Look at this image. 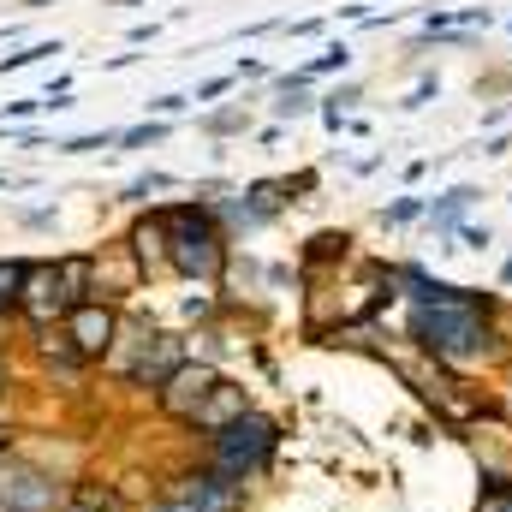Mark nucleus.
<instances>
[{"mask_svg": "<svg viewBox=\"0 0 512 512\" xmlns=\"http://www.w3.org/2000/svg\"><path fill=\"white\" fill-rule=\"evenodd\" d=\"M161 215H167V233H173L167 239V274L215 286L233 262V239L215 221V209L209 203H161Z\"/></svg>", "mask_w": 512, "mask_h": 512, "instance_id": "obj_1", "label": "nucleus"}, {"mask_svg": "<svg viewBox=\"0 0 512 512\" xmlns=\"http://www.w3.org/2000/svg\"><path fill=\"white\" fill-rule=\"evenodd\" d=\"M274 453H280V423L274 417H262V411H245L233 429H221L215 441H203V465L215 471V477H227V483H256L268 465H274Z\"/></svg>", "mask_w": 512, "mask_h": 512, "instance_id": "obj_2", "label": "nucleus"}, {"mask_svg": "<svg viewBox=\"0 0 512 512\" xmlns=\"http://www.w3.org/2000/svg\"><path fill=\"white\" fill-rule=\"evenodd\" d=\"M18 316L30 322V334H48L72 316V298H66V280H60L54 256H30L24 286H18Z\"/></svg>", "mask_w": 512, "mask_h": 512, "instance_id": "obj_3", "label": "nucleus"}, {"mask_svg": "<svg viewBox=\"0 0 512 512\" xmlns=\"http://www.w3.org/2000/svg\"><path fill=\"white\" fill-rule=\"evenodd\" d=\"M0 501L12 512H60V483L42 471V465H30V459H0Z\"/></svg>", "mask_w": 512, "mask_h": 512, "instance_id": "obj_4", "label": "nucleus"}, {"mask_svg": "<svg viewBox=\"0 0 512 512\" xmlns=\"http://www.w3.org/2000/svg\"><path fill=\"white\" fill-rule=\"evenodd\" d=\"M215 382H221V364L185 358V364L167 376V387L155 393V411H161V417H173V423H191V417H197V405L215 393Z\"/></svg>", "mask_w": 512, "mask_h": 512, "instance_id": "obj_5", "label": "nucleus"}, {"mask_svg": "<svg viewBox=\"0 0 512 512\" xmlns=\"http://www.w3.org/2000/svg\"><path fill=\"white\" fill-rule=\"evenodd\" d=\"M185 358H191V334H167V328H155V334L143 340L137 364L126 370V382H131V387H143V393L155 399V393L167 387V376H173Z\"/></svg>", "mask_w": 512, "mask_h": 512, "instance_id": "obj_6", "label": "nucleus"}, {"mask_svg": "<svg viewBox=\"0 0 512 512\" xmlns=\"http://www.w3.org/2000/svg\"><path fill=\"white\" fill-rule=\"evenodd\" d=\"M60 328H66V340H72V352L84 364H102L114 352V340H120V310L114 304H78Z\"/></svg>", "mask_w": 512, "mask_h": 512, "instance_id": "obj_7", "label": "nucleus"}, {"mask_svg": "<svg viewBox=\"0 0 512 512\" xmlns=\"http://www.w3.org/2000/svg\"><path fill=\"white\" fill-rule=\"evenodd\" d=\"M245 411H256V405H251V387L233 382V376H221V382H215V393L197 405V417H191L185 429H191V435H203V441H215V435H221V429H233Z\"/></svg>", "mask_w": 512, "mask_h": 512, "instance_id": "obj_8", "label": "nucleus"}, {"mask_svg": "<svg viewBox=\"0 0 512 512\" xmlns=\"http://www.w3.org/2000/svg\"><path fill=\"white\" fill-rule=\"evenodd\" d=\"M477 203H483V185H471V179H459V185H447V191L423 197V233H435V239H453Z\"/></svg>", "mask_w": 512, "mask_h": 512, "instance_id": "obj_9", "label": "nucleus"}, {"mask_svg": "<svg viewBox=\"0 0 512 512\" xmlns=\"http://www.w3.org/2000/svg\"><path fill=\"white\" fill-rule=\"evenodd\" d=\"M393 286H399V298L405 304H459L471 286H459V280H447V274H435L429 262H393Z\"/></svg>", "mask_w": 512, "mask_h": 512, "instance_id": "obj_10", "label": "nucleus"}, {"mask_svg": "<svg viewBox=\"0 0 512 512\" xmlns=\"http://www.w3.org/2000/svg\"><path fill=\"white\" fill-rule=\"evenodd\" d=\"M167 215H161V203L149 209V215H137L131 221V233H126V245H131V256L143 262V274H167Z\"/></svg>", "mask_w": 512, "mask_h": 512, "instance_id": "obj_11", "label": "nucleus"}, {"mask_svg": "<svg viewBox=\"0 0 512 512\" xmlns=\"http://www.w3.org/2000/svg\"><path fill=\"white\" fill-rule=\"evenodd\" d=\"M346 256H352V233H346V227H322V233L304 239V251H298V274L316 280V268H340Z\"/></svg>", "mask_w": 512, "mask_h": 512, "instance_id": "obj_12", "label": "nucleus"}, {"mask_svg": "<svg viewBox=\"0 0 512 512\" xmlns=\"http://www.w3.org/2000/svg\"><path fill=\"white\" fill-rule=\"evenodd\" d=\"M334 72H352V42H328L322 54H310V60L298 66V78H304V84H316V78H334Z\"/></svg>", "mask_w": 512, "mask_h": 512, "instance_id": "obj_13", "label": "nucleus"}, {"mask_svg": "<svg viewBox=\"0 0 512 512\" xmlns=\"http://www.w3.org/2000/svg\"><path fill=\"white\" fill-rule=\"evenodd\" d=\"M376 227H387V233H399V227H423V197H417V191L393 197L387 209H376Z\"/></svg>", "mask_w": 512, "mask_h": 512, "instance_id": "obj_14", "label": "nucleus"}, {"mask_svg": "<svg viewBox=\"0 0 512 512\" xmlns=\"http://www.w3.org/2000/svg\"><path fill=\"white\" fill-rule=\"evenodd\" d=\"M155 191H173V173H161V167H149V173H137V179H131L126 191H120V203H137V209H143V203H149Z\"/></svg>", "mask_w": 512, "mask_h": 512, "instance_id": "obj_15", "label": "nucleus"}, {"mask_svg": "<svg viewBox=\"0 0 512 512\" xmlns=\"http://www.w3.org/2000/svg\"><path fill=\"white\" fill-rule=\"evenodd\" d=\"M435 96H441V72H423V78H417V84L405 90V102H399V114H417V108H429Z\"/></svg>", "mask_w": 512, "mask_h": 512, "instance_id": "obj_16", "label": "nucleus"}, {"mask_svg": "<svg viewBox=\"0 0 512 512\" xmlns=\"http://www.w3.org/2000/svg\"><path fill=\"white\" fill-rule=\"evenodd\" d=\"M54 54H66V48H60V42H30L24 54H6V60H0V78H6V72H24V66H36V60H54Z\"/></svg>", "mask_w": 512, "mask_h": 512, "instance_id": "obj_17", "label": "nucleus"}, {"mask_svg": "<svg viewBox=\"0 0 512 512\" xmlns=\"http://www.w3.org/2000/svg\"><path fill=\"white\" fill-rule=\"evenodd\" d=\"M167 131H173V120H143V126L120 131V149H149V143H161Z\"/></svg>", "mask_w": 512, "mask_h": 512, "instance_id": "obj_18", "label": "nucleus"}, {"mask_svg": "<svg viewBox=\"0 0 512 512\" xmlns=\"http://www.w3.org/2000/svg\"><path fill=\"white\" fill-rule=\"evenodd\" d=\"M120 143V131H90V137H60L54 149L60 155H90V149H114Z\"/></svg>", "mask_w": 512, "mask_h": 512, "instance_id": "obj_19", "label": "nucleus"}, {"mask_svg": "<svg viewBox=\"0 0 512 512\" xmlns=\"http://www.w3.org/2000/svg\"><path fill=\"white\" fill-rule=\"evenodd\" d=\"M453 30H477V36H489V30H495V12H489V6H453Z\"/></svg>", "mask_w": 512, "mask_h": 512, "instance_id": "obj_20", "label": "nucleus"}, {"mask_svg": "<svg viewBox=\"0 0 512 512\" xmlns=\"http://www.w3.org/2000/svg\"><path fill=\"white\" fill-rule=\"evenodd\" d=\"M203 131H209V137H233V131H251V114H245V108H227V114H209V120H203Z\"/></svg>", "mask_w": 512, "mask_h": 512, "instance_id": "obj_21", "label": "nucleus"}, {"mask_svg": "<svg viewBox=\"0 0 512 512\" xmlns=\"http://www.w3.org/2000/svg\"><path fill=\"white\" fill-rule=\"evenodd\" d=\"M453 239H459V251H489V245H495V233H489V221H483V227H471V221H465V227H459V233H453Z\"/></svg>", "mask_w": 512, "mask_h": 512, "instance_id": "obj_22", "label": "nucleus"}, {"mask_svg": "<svg viewBox=\"0 0 512 512\" xmlns=\"http://www.w3.org/2000/svg\"><path fill=\"white\" fill-rule=\"evenodd\" d=\"M322 102H328V108H340V114H352V108L364 102V84H334V90H328Z\"/></svg>", "mask_w": 512, "mask_h": 512, "instance_id": "obj_23", "label": "nucleus"}, {"mask_svg": "<svg viewBox=\"0 0 512 512\" xmlns=\"http://www.w3.org/2000/svg\"><path fill=\"white\" fill-rule=\"evenodd\" d=\"M471 155H489V161H507V155H512V131H495V137H483V143H477Z\"/></svg>", "mask_w": 512, "mask_h": 512, "instance_id": "obj_24", "label": "nucleus"}, {"mask_svg": "<svg viewBox=\"0 0 512 512\" xmlns=\"http://www.w3.org/2000/svg\"><path fill=\"white\" fill-rule=\"evenodd\" d=\"M143 108H149L155 120H173V114H185V108H191V96H155V102H143Z\"/></svg>", "mask_w": 512, "mask_h": 512, "instance_id": "obj_25", "label": "nucleus"}, {"mask_svg": "<svg viewBox=\"0 0 512 512\" xmlns=\"http://www.w3.org/2000/svg\"><path fill=\"white\" fill-rule=\"evenodd\" d=\"M233 84H239L233 72H227V78H209V84H197V96H191V102H221V96H227Z\"/></svg>", "mask_w": 512, "mask_h": 512, "instance_id": "obj_26", "label": "nucleus"}, {"mask_svg": "<svg viewBox=\"0 0 512 512\" xmlns=\"http://www.w3.org/2000/svg\"><path fill=\"white\" fill-rule=\"evenodd\" d=\"M507 120H512V102H495V108H489V114H483V131L507 126Z\"/></svg>", "mask_w": 512, "mask_h": 512, "instance_id": "obj_27", "label": "nucleus"}, {"mask_svg": "<svg viewBox=\"0 0 512 512\" xmlns=\"http://www.w3.org/2000/svg\"><path fill=\"white\" fill-rule=\"evenodd\" d=\"M60 512H108V507H90V501H78V495H66V507Z\"/></svg>", "mask_w": 512, "mask_h": 512, "instance_id": "obj_28", "label": "nucleus"}, {"mask_svg": "<svg viewBox=\"0 0 512 512\" xmlns=\"http://www.w3.org/2000/svg\"><path fill=\"white\" fill-rule=\"evenodd\" d=\"M6 387H12V364H6V358H0V393H6Z\"/></svg>", "mask_w": 512, "mask_h": 512, "instance_id": "obj_29", "label": "nucleus"}, {"mask_svg": "<svg viewBox=\"0 0 512 512\" xmlns=\"http://www.w3.org/2000/svg\"><path fill=\"white\" fill-rule=\"evenodd\" d=\"M495 280H501V286H512V256L501 262V274H495Z\"/></svg>", "mask_w": 512, "mask_h": 512, "instance_id": "obj_30", "label": "nucleus"}, {"mask_svg": "<svg viewBox=\"0 0 512 512\" xmlns=\"http://www.w3.org/2000/svg\"><path fill=\"white\" fill-rule=\"evenodd\" d=\"M12 310H18V304H12V298H6V292H0V316H12Z\"/></svg>", "mask_w": 512, "mask_h": 512, "instance_id": "obj_31", "label": "nucleus"}, {"mask_svg": "<svg viewBox=\"0 0 512 512\" xmlns=\"http://www.w3.org/2000/svg\"><path fill=\"white\" fill-rule=\"evenodd\" d=\"M0 453H12V435H6V429H0Z\"/></svg>", "mask_w": 512, "mask_h": 512, "instance_id": "obj_32", "label": "nucleus"}, {"mask_svg": "<svg viewBox=\"0 0 512 512\" xmlns=\"http://www.w3.org/2000/svg\"><path fill=\"white\" fill-rule=\"evenodd\" d=\"M24 6H54V0H24Z\"/></svg>", "mask_w": 512, "mask_h": 512, "instance_id": "obj_33", "label": "nucleus"}, {"mask_svg": "<svg viewBox=\"0 0 512 512\" xmlns=\"http://www.w3.org/2000/svg\"><path fill=\"white\" fill-rule=\"evenodd\" d=\"M0 512H12V507H6V501H0Z\"/></svg>", "mask_w": 512, "mask_h": 512, "instance_id": "obj_34", "label": "nucleus"}, {"mask_svg": "<svg viewBox=\"0 0 512 512\" xmlns=\"http://www.w3.org/2000/svg\"><path fill=\"white\" fill-rule=\"evenodd\" d=\"M0 185H6V173H0Z\"/></svg>", "mask_w": 512, "mask_h": 512, "instance_id": "obj_35", "label": "nucleus"}]
</instances>
